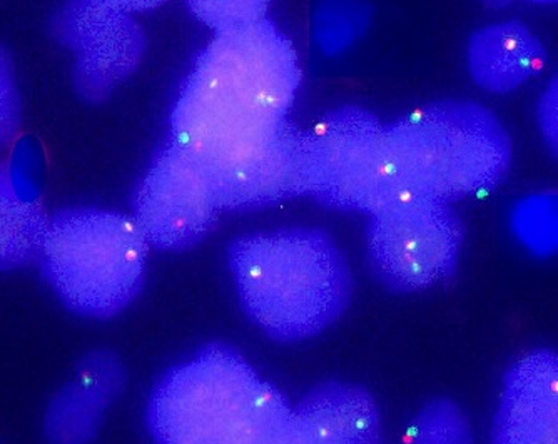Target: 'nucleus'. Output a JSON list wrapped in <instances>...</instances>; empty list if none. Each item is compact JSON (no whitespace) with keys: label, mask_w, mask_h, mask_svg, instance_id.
I'll list each match as a JSON object with an SVG mask.
<instances>
[{"label":"nucleus","mask_w":558,"mask_h":444,"mask_svg":"<svg viewBox=\"0 0 558 444\" xmlns=\"http://www.w3.org/2000/svg\"><path fill=\"white\" fill-rule=\"evenodd\" d=\"M303 72L271 21L215 34L171 112L169 140L211 176L222 211L304 196L306 133L290 121Z\"/></svg>","instance_id":"1"},{"label":"nucleus","mask_w":558,"mask_h":444,"mask_svg":"<svg viewBox=\"0 0 558 444\" xmlns=\"http://www.w3.org/2000/svg\"><path fill=\"white\" fill-rule=\"evenodd\" d=\"M291 423L278 387L222 343L169 369L147 403L156 444H279Z\"/></svg>","instance_id":"2"},{"label":"nucleus","mask_w":558,"mask_h":444,"mask_svg":"<svg viewBox=\"0 0 558 444\" xmlns=\"http://www.w3.org/2000/svg\"><path fill=\"white\" fill-rule=\"evenodd\" d=\"M244 311L276 341L323 333L343 314L353 281L347 259L322 231L250 234L228 248Z\"/></svg>","instance_id":"3"},{"label":"nucleus","mask_w":558,"mask_h":444,"mask_svg":"<svg viewBox=\"0 0 558 444\" xmlns=\"http://www.w3.org/2000/svg\"><path fill=\"white\" fill-rule=\"evenodd\" d=\"M387 134L410 193L445 205L490 193L512 168L509 131L476 102L423 106L391 122Z\"/></svg>","instance_id":"4"},{"label":"nucleus","mask_w":558,"mask_h":444,"mask_svg":"<svg viewBox=\"0 0 558 444\" xmlns=\"http://www.w3.org/2000/svg\"><path fill=\"white\" fill-rule=\"evenodd\" d=\"M149 243L133 215L68 209L50 218L40 271L72 312L109 319L143 289Z\"/></svg>","instance_id":"5"},{"label":"nucleus","mask_w":558,"mask_h":444,"mask_svg":"<svg viewBox=\"0 0 558 444\" xmlns=\"http://www.w3.org/2000/svg\"><path fill=\"white\" fill-rule=\"evenodd\" d=\"M306 196L329 208L372 218L413 196L395 164L387 126L363 109L329 112L306 133Z\"/></svg>","instance_id":"6"},{"label":"nucleus","mask_w":558,"mask_h":444,"mask_svg":"<svg viewBox=\"0 0 558 444\" xmlns=\"http://www.w3.org/2000/svg\"><path fill=\"white\" fill-rule=\"evenodd\" d=\"M463 226L450 205L412 196L372 215L366 248L379 280L398 293L441 283L459 264Z\"/></svg>","instance_id":"7"},{"label":"nucleus","mask_w":558,"mask_h":444,"mask_svg":"<svg viewBox=\"0 0 558 444\" xmlns=\"http://www.w3.org/2000/svg\"><path fill=\"white\" fill-rule=\"evenodd\" d=\"M134 221L149 246L184 251L205 239L221 214L209 172L168 140L134 194Z\"/></svg>","instance_id":"8"},{"label":"nucleus","mask_w":558,"mask_h":444,"mask_svg":"<svg viewBox=\"0 0 558 444\" xmlns=\"http://www.w3.org/2000/svg\"><path fill=\"white\" fill-rule=\"evenodd\" d=\"M52 34L74 55L75 92L105 102L133 76L146 52V36L133 14L102 0H68L52 17Z\"/></svg>","instance_id":"9"},{"label":"nucleus","mask_w":558,"mask_h":444,"mask_svg":"<svg viewBox=\"0 0 558 444\" xmlns=\"http://www.w3.org/2000/svg\"><path fill=\"white\" fill-rule=\"evenodd\" d=\"M492 444H558V353L534 349L505 373Z\"/></svg>","instance_id":"10"},{"label":"nucleus","mask_w":558,"mask_h":444,"mask_svg":"<svg viewBox=\"0 0 558 444\" xmlns=\"http://www.w3.org/2000/svg\"><path fill=\"white\" fill-rule=\"evenodd\" d=\"M125 384V369L112 351H90L75 377L56 394L44 419L50 443L89 444L105 424Z\"/></svg>","instance_id":"11"},{"label":"nucleus","mask_w":558,"mask_h":444,"mask_svg":"<svg viewBox=\"0 0 558 444\" xmlns=\"http://www.w3.org/2000/svg\"><path fill=\"white\" fill-rule=\"evenodd\" d=\"M547 59L537 34L513 18L475 30L466 47V67L473 83L498 96L513 92L538 76Z\"/></svg>","instance_id":"12"},{"label":"nucleus","mask_w":558,"mask_h":444,"mask_svg":"<svg viewBox=\"0 0 558 444\" xmlns=\"http://www.w3.org/2000/svg\"><path fill=\"white\" fill-rule=\"evenodd\" d=\"M293 416L316 444H384L378 405L356 384H319L294 406Z\"/></svg>","instance_id":"13"},{"label":"nucleus","mask_w":558,"mask_h":444,"mask_svg":"<svg viewBox=\"0 0 558 444\" xmlns=\"http://www.w3.org/2000/svg\"><path fill=\"white\" fill-rule=\"evenodd\" d=\"M49 222L40 201L19 190L12 165L0 161V271L37 262Z\"/></svg>","instance_id":"14"},{"label":"nucleus","mask_w":558,"mask_h":444,"mask_svg":"<svg viewBox=\"0 0 558 444\" xmlns=\"http://www.w3.org/2000/svg\"><path fill=\"white\" fill-rule=\"evenodd\" d=\"M510 226L526 251L538 258L558 252V193L542 190L513 206Z\"/></svg>","instance_id":"15"},{"label":"nucleus","mask_w":558,"mask_h":444,"mask_svg":"<svg viewBox=\"0 0 558 444\" xmlns=\"http://www.w3.org/2000/svg\"><path fill=\"white\" fill-rule=\"evenodd\" d=\"M400 444H473L472 421L451 399H432L404 428Z\"/></svg>","instance_id":"16"},{"label":"nucleus","mask_w":558,"mask_h":444,"mask_svg":"<svg viewBox=\"0 0 558 444\" xmlns=\"http://www.w3.org/2000/svg\"><path fill=\"white\" fill-rule=\"evenodd\" d=\"M272 0H186L187 8L215 34L244 29L266 21Z\"/></svg>","instance_id":"17"},{"label":"nucleus","mask_w":558,"mask_h":444,"mask_svg":"<svg viewBox=\"0 0 558 444\" xmlns=\"http://www.w3.org/2000/svg\"><path fill=\"white\" fill-rule=\"evenodd\" d=\"M22 124V101L15 79L14 61L4 46H0V149L17 136Z\"/></svg>","instance_id":"18"},{"label":"nucleus","mask_w":558,"mask_h":444,"mask_svg":"<svg viewBox=\"0 0 558 444\" xmlns=\"http://www.w3.org/2000/svg\"><path fill=\"white\" fill-rule=\"evenodd\" d=\"M362 26L363 12L359 8L347 2L331 4L319 15L318 40L328 51H340L354 39Z\"/></svg>","instance_id":"19"},{"label":"nucleus","mask_w":558,"mask_h":444,"mask_svg":"<svg viewBox=\"0 0 558 444\" xmlns=\"http://www.w3.org/2000/svg\"><path fill=\"white\" fill-rule=\"evenodd\" d=\"M537 124L548 151L558 159V74L547 84L538 99Z\"/></svg>","instance_id":"20"},{"label":"nucleus","mask_w":558,"mask_h":444,"mask_svg":"<svg viewBox=\"0 0 558 444\" xmlns=\"http://www.w3.org/2000/svg\"><path fill=\"white\" fill-rule=\"evenodd\" d=\"M102 2L133 14V12L150 11V9L159 8V5L165 4L166 0H102Z\"/></svg>","instance_id":"21"},{"label":"nucleus","mask_w":558,"mask_h":444,"mask_svg":"<svg viewBox=\"0 0 558 444\" xmlns=\"http://www.w3.org/2000/svg\"><path fill=\"white\" fill-rule=\"evenodd\" d=\"M279 444H316L308 434H304L303 431L300 430L296 423H291L290 430H288L287 436L283 437V441Z\"/></svg>","instance_id":"22"},{"label":"nucleus","mask_w":558,"mask_h":444,"mask_svg":"<svg viewBox=\"0 0 558 444\" xmlns=\"http://www.w3.org/2000/svg\"><path fill=\"white\" fill-rule=\"evenodd\" d=\"M480 2L490 9H505L512 5L517 0H480ZM526 2H532V4H554L558 0H526Z\"/></svg>","instance_id":"23"}]
</instances>
